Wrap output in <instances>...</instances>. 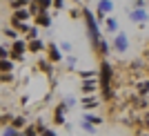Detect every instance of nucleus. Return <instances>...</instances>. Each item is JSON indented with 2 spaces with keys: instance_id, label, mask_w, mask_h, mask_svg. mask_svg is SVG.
I'll list each match as a JSON object with an SVG mask.
<instances>
[{
  "instance_id": "nucleus-32",
  "label": "nucleus",
  "mask_w": 149,
  "mask_h": 136,
  "mask_svg": "<svg viewBox=\"0 0 149 136\" xmlns=\"http://www.w3.org/2000/svg\"><path fill=\"white\" fill-rule=\"evenodd\" d=\"M147 7V0H136L134 2V9H145Z\"/></svg>"
},
{
  "instance_id": "nucleus-2",
  "label": "nucleus",
  "mask_w": 149,
  "mask_h": 136,
  "mask_svg": "<svg viewBox=\"0 0 149 136\" xmlns=\"http://www.w3.org/2000/svg\"><path fill=\"white\" fill-rule=\"evenodd\" d=\"M82 18H85V27H87V38H89V43H91L93 51L98 54L100 43L105 40V36L100 34L98 20H96V16H93V11H91V9H87V7H82Z\"/></svg>"
},
{
  "instance_id": "nucleus-28",
  "label": "nucleus",
  "mask_w": 149,
  "mask_h": 136,
  "mask_svg": "<svg viewBox=\"0 0 149 136\" xmlns=\"http://www.w3.org/2000/svg\"><path fill=\"white\" fill-rule=\"evenodd\" d=\"M36 38H38V27L33 25V27H31L29 31H27V38H25V40L29 43V40H36Z\"/></svg>"
},
{
  "instance_id": "nucleus-1",
  "label": "nucleus",
  "mask_w": 149,
  "mask_h": 136,
  "mask_svg": "<svg viewBox=\"0 0 149 136\" xmlns=\"http://www.w3.org/2000/svg\"><path fill=\"white\" fill-rule=\"evenodd\" d=\"M113 76H116V69L113 65L107 58L100 60V67H98V85H100V92H102V100H113L116 98V92H113Z\"/></svg>"
},
{
  "instance_id": "nucleus-10",
  "label": "nucleus",
  "mask_w": 149,
  "mask_h": 136,
  "mask_svg": "<svg viewBox=\"0 0 149 136\" xmlns=\"http://www.w3.org/2000/svg\"><path fill=\"white\" fill-rule=\"evenodd\" d=\"M33 22H36V27H38V29H40V27L49 29V27L54 25V18L49 16V11H42V13H38L36 18H33Z\"/></svg>"
},
{
  "instance_id": "nucleus-18",
  "label": "nucleus",
  "mask_w": 149,
  "mask_h": 136,
  "mask_svg": "<svg viewBox=\"0 0 149 136\" xmlns=\"http://www.w3.org/2000/svg\"><path fill=\"white\" fill-rule=\"evenodd\" d=\"M0 74H13V60H9V58L0 60Z\"/></svg>"
},
{
  "instance_id": "nucleus-33",
  "label": "nucleus",
  "mask_w": 149,
  "mask_h": 136,
  "mask_svg": "<svg viewBox=\"0 0 149 136\" xmlns=\"http://www.w3.org/2000/svg\"><path fill=\"white\" fill-rule=\"evenodd\" d=\"M143 130H147V132H149V111L143 116Z\"/></svg>"
},
{
  "instance_id": "nucleus-24",
  "label": "nucleus",
  "mask_w": 149,
  "mask_h": 136,
  "mask_svg": "<svg viewBox=\"0 0 149 136\" xmlns=\"http://www.w3.org/2000/svg\"><path fill=\"white\" fill-rule=\"evenodd\" d=\"M80 127H82V132H85V134H96V132H98V130H96V127H93L91 123L82 121V118H80Z\"/></svg>"
},
{
  "instance_id": "nucleus-20",
  "label": "nucleus",
  "mask_w": 149,
  "mask_h": 136,
  "mask_svg": "<svg viewBox=\"0 0 149 136\" xmlns=\"http://www.w3.org/2000/svg\"><path fill=\"white\" fill-rule=\"evenodd\" d=\"M11 127H16L18 132H22L27 127V118L25 116H13V121H11Z\"/></svg>"
},
{
  "instance_id": "nucleus-35",
  "label": "nucleus",
  "mask_w": 149,
  "mask_h": 136,
  "mask_svg": "<svg viewBox=\"0 0 149 136\" xmlns=\"http://www.w3.org/2000/svg\"><path fill=\"white\" fill-rule=\"evenodd\" d=\"M65 103H67L69 107H74V105H76V96H67V98H65Z\"/></svg>"
},
{
  "instance_id": "nucleus-7",
  "label": "nucleus",
  "mask_w": 149,
  "mask_h": 136,
  "mask_svg": "<svg viewBox=\"0 0 149 136\" xmlns=\"http://www.w3.org/2000/svg\"><path fill=\"white\" fill-rule=\"evenodd\" d=\"M38 69H40L42 74H47L49 78H54V74H56V69H54V62L47 60L45 56H40V58H38Z\"/></svg>"
},
{
  "instance_id": "nucleus-16",
  "label": "nucleus",
  "mask_w": 149,
  "mask_h": 136,
  "mask_svg": "<svg viewBox=\"0 0 149 136\" xmlns=\"http://www.w3.org/2000/svg\"><path fill=\"white\" fill-rule=\"evenodd\" d=\"M31 5V0H9V7L11 11H18V9H27Z\"/></svg>"
},
{
  "instance_id": "nucleus-31",
  "label": "nucleus",
  "mask_w": 149,
  "mask_h": 136,
  "mask_svg": "<svg viewBox=\"0 0 149 136\" xmlns=\"http://www.w3.org/2000/svg\"><path fill=\"white\" fill-rule=\"evenodd\" d=\"M58 47H60V51H65V54H69V51H71V43H67V40H62Z\"/></svg>"
},
{
  "instance_id": "nucleus-37",
  "label": "nucleus",
  "mask_w": 149,
  "mask_h": 136,
  "mask_svg": "<svg viewBox=\"0 0 149 136\" xmlns=\"http://www.w3.org/2000/svg\"><path fill=\"white\" fill-rule=\"evenodd\" d=\"M42 136H56V132L51 130V127H47V130H45V134Z\"/></svg>"
},
{
  "instance_id": "nucleus-5",
  "label": "nucleus",
  "mask_w": 149,
  "mask_h": 136,
  "mask_svg": "<svg viewBox=\"0 0 149 136\" xmlns=\"http://www.w3.org/2000/svg\"><path fill=\"white\" fill-rule=\"evenodd\" d=\"M45 54H47L45 58H47V60H51L54 65H56V62H62V60H65V56H62L60 47H58L56 43H51V40L47 43V49H45Z\"/></svg>"
},
{
  "instance_id": "nucleus-4",
  "label": "nucleus",
  "mask_w": 149,
  "mask_h": 136,
  "mask_svg": "<svg viewBox=\"0 0 149 136\" xmlns=\"http://www.w3.org/2000/svg\"><path fill=\"white\" fill-rule=\"evenodd\" d=\"M111 49L116 51V54H127V49H129V38H127V34H123V31L116 34V38L111 40Z\"/></svg>"
},
{
  "instance_id": "nucleus-17",
  "label": "nucleus",
  "mask_w": 149,
  "mask_h": 136,
  "mask_svg": "<svg viewBox=\"0 0 149 136\" xmlns=\"http://www.w3.org/2000/svg\"><path fill=\"white\" fill-rule=\"evenodd\" d=\"M96 9H100V11L107 16V13L113 11V2H111V0H98V7H96Z\"/></svg>"
},
{
  "instance_id": "nucleus-14",
  "label": "nucleus",
  "mask_w": 149,
  "mask_h": 136,
  "mask_svg": "<svg viewBox=\"0 0 149 136\" xmlns=\"http://www.w3.org/2000/svg\"><path fill=\"white\" fill-rule=\"evenodd\" d=\"M78 76H80V81H96L98 78V69H80Z\"/></svg>"
},
{
  "instance_id": "nucleus-15",
  "label": "nucleus",
  "mask_w": 149,
  "mask_h": 136,
  "mask_svg": "<svg viewBox=\"0 0 149 136\" xmlns=\"http://www.w3.org/2000/svg\"><path fill=\"white\" fill-rule=\"evenodd\" d=\"M82 121H87L93 127H98V125L102 123V116H100V114H89V111H85V114H82Z\"/></svg>"
},
{
  "instance_id": "nucleus-29",
  "label": "nucleus",
  "mask_w": 149,
  "mask_h": 136,
  "mask_svg": "<svg viewBox=\"0 0 149 136\" xmlns=\"http://www.w3.org/2000/svg\"><path fill=\"white\" fill-rule=\"evenodd\" d=\"M76 62H78V58H76V56H65V65H67L69 69H74Z\"/></svg>"
},
{
  "instance_id": "nucleus-22",
  "label": "nucleus",
  "mask_w": 149,
  "mask_h": 136,
  "mask_svg": "<svg viewBox=\"0 0 149 136\" xmlns=\"http://www.w3.org/2000/svg\"><path fill=\"white\" fill-rule=\"evenodd\" d=\"M136 89H138V96H149V81L136 83Z\"/></svg>"
},
{
  "instance_id": "nucleus-11",
  "label": "nucleus",
  "mask_w": 149,
  "mask_h": 136,
  "mask_svg": "<svg viewBox=\"0 0 149 136\" xmlns=\"http://www.w3.org/2000/svg\"><path fill=\"white\" fill-rule=\"evenodd\" d=\"M129 20L131 22H138V25H145L149 20L147 9H134V11H129Z\"/></svg>"
},
{
  "instance_id": "nucleus-36",
  "label": "nucleus",
  "mask_w": 149,
  "mask_h": 136,
  "mask_svg": "<svg viewBox=\"0 0 149 136\" xmlns=\"http://www.w3.org/2000/svg\"><path fill=\"white\" fill-rule=\"evenodd\" d=\"M140 67H143V60H134L131 62V69H140Z\"/></svg>"
},
{
  "instance_id": "nucleus-12",
  "label": "nucleus",
  "mask_w": 149,
  "mask_h": 136,
  "mask_svg": "<svg viewBox=\"0 0 149 136\" xmlns=\"http://www.w3.org/2000/svg\"><path fill=\"white\" fill-rule=\"evenodd\" d=\"M100 100L102 98H98V96H85V98L80 100V105H82V109H91V107L100 105Z\"/></svg>"
},
{
  "instance_id": "nucleus-21",
  "label": "nucleus",
  "mask_w": 149,
  "mask_h": 136,
  "mask_svg": "<svg viewBox=\"0 0 149 136\" xmlns=\"http://www.w3.org/2000/svg\"><path fill=\"white\" fill-rule=\"evenodd\" d=\"M33 5H36L40 11H49L51 7H54V0H33Z\"/></svg>"
},
{
  "instance_id": "nucleus-9",
  "label": "nucleus",
  "mask_w": 149,
  "mask_h": 136,
  "mask_svg": "<svg viewBox=\"0 0 149 136\" xmlns=\"http://www.w3.org/2000/svg\"><path fill=\"white\" fill-rule=\"evenodd\" d=\"M96 89H100L98 78H96V81H80V94L82 96H91Z\"/></svg>"
},
{
  "instance_id": "nucleus-3",
  "label": "nucleus",
  "mask_w": 149,
  "mask_h": 136,
  "mask_svg": "<svg viewBox=\"0 0 149 136\" xmlns=\"http://www.w3.org/2000/svg\"><path fill=\"white\" fill-rule=\"evenodd\" d=\"M7 47H9V60H16V62L25 60V54H27V40H25V38L13 40V43L7 45Z\"/></svg>"
},
{
  "instance_id": "nucleus-34",
  "label": "nucleus",
  "mask_w": 149,
  "mask_h": 136,
  "mask_svg": "<svg viewBox=\"0 0 149 136\" xmlns=\"http://www.w3.org/2000/svg\"><path fill=\"white\" fill-rule=\"evenodd\" d=\"M54 7H56L58 11H62L65 9V0H54Z\"/></svg>"
},
{
  "instance_id": "nucleus-8",
  "label": "nucleus",
  "mask_w": 149,
  "mask_h": 136,
  "mask_svg": "<svg viewBox=\"0 0 149 136\" xmlns=\"http://www.w3.org/2000/svg\"><path fill=\"white\" fill-rule=\"evenodd\" d=\"M47 49V43H45L42 38H36V40H29L27 43V51L29 54H42Z\"/></svg>"
},
{
  "instance_id": "nucleus-6",
  "label": "nucleus",
  "mask_w": 149,
  "mask_h": 136,
  "mask_svg": "<svg viewBox=\"0 0 149 136\" xmlns=\"http://www.w3.org/2000/svg\"><path fill=\"white\" fill-rule=\"evenodd\" d=\"M67 111H69V105L65 103V100H60V103L54 107V123L56 125H67V121H65Z\"/></svg>"
},
{
  "instance_id": "nucleus-19",
  "label": "nucleus",
  "mask_w": 149,
  "mask_h": 136,
  "mask_svg": "<svg viewBox=\"0 0 149 136\" xmlns=\"http://www.w3.org/2000/svg\"><path fill=\"white\" fill-rule=\"evenodd\" d=\"M105 27H107V34H118V20L116 18H107L105 20Z\"/></svg>"
},
{
  "instance_id": "nucleus-23",
  "label": "nucleus",
  "mask_w": 149,
  "mask_h": 136,
  "mask_svg": "<svg viewBox=\"0 0 149 136\" xmlns=\"http://www.w3.org/2000/svg\"><path fill=\"white\" fill-rule=\"evenodd\" d=\"M2 34H5V36L7 38H9V40H11V43H13V40H18V31H16V29H13V27H9V25H7V27H2Z\"/></svg>"
},
{
  "instance_id": "nucleus-25",
  "label": "nucleus",
  "mask_w": 149,
  "mask_h": 136,
  "mask_svg": "<svg viewBox=\"0 0 149 136\" xmlns=\"http://www.w3.org/2000/svg\"><path fill=\"white\" fill-rule=\"evenodd\" d=\"M33 127H36L38 136H42V134H45V130H47V125H45V121H42V118H38L36 123H33Z\"/></svg>"
},
{
  "instance_id": "nucleus-38",
  "label": "nucleus",
  "mask_w": 149,
  "mask_h": 136,
  "mask_svg": "<svg viewBox=\"0 0 149 136\" xmlns=\"http://www.w3.org/2000/svg\"><path fill=\"white\" fill-rule=\"evenodd\" d=\"M0 2H2V0H0Z\"/></svg>"
},
{
  "instance_id": "nucleus-13",
  "label": "nucleus",
  "mask_w": 149,
  "mask_h": 136,
  "mask_svg": "<svg viewBox=\"0 0 149 136\" xmlns=\"http://www.w3.org/2000/svg\"><path fill=\"white\" fill-rule=\"evenodd\" d=\"M11 18L18 20V22H29L31 13H29V9H18V11H11Z\"/></svg>"
},
{
  "instance_id": "nucleus-30",
  "label": "nucleus",
  "mask_w": 149,
  "mask_h": 136,
  "mask_svg": "<svg viewBox=\"0 0 149 136\" xmlns=\"http://www.w3.org/2000/svg\"><path fill=\"white\" fill-rule=\"evenodd\" d=\"M5 58H9V47H7V45H0V60H5Z\"/></svg>"
},
{
  "instance_id": "nucleus-26",
  "label": "nucleus",
  "mask_w": 149,
  "mask_h": 136,
  "mask_svg": "<svg viewBox=\"0 0 149 136\" xmlns=\"http://www.w3.org/2000/svg\"><path fill=\"white\" fill-rule=\"evenodd\" d=\"M0 136H20V132L16 130V127H11V125H7L5 130H2V134Z\"/></svg>"
},
{
  "instance_id": "nucleus-27",
  "label": "nucleus",
  "mask_w": 149,
  "mask_h": 136,
  "mask_svg": "<svg viewBox=\"0 0 149 136\" xmlns=\"http://www.w3.org/2000/svg\"><path fill=\"white\" fill-rule=\"evenodd\" d=\"M20 136H38V132H36V127H33V125H27L25 130L20 132Z\"/></svg>"
}]
</instances>
